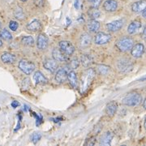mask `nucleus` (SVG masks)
I'll return each instance as SVG.
<instances>
[{
	"label": "nucleus",
	"instance_id": "obj_1",
	"mask_svg": "<svg viewBox=\"0 0 146 146\" xmlns=\"http://www.w3.org/2000/svg\"><path fill=\"white\" fill-rule=\"evenodd\" d=\"M122 102L127 106H137L142 102V97L136 92H131L126 95L123 98Z\"/></svg>",
	"mask_w": 146,
	"mask_h": 146
},
{
	"label": "nucleus",
	"instance_id": "obj_2",
	"mask_svg": "<svg viewBox=\"0 0 146 146\" xmlns=\"http://www.w3.org/2000/svg\"><path fill=\"white\" fill-rule=\"evenodd\" d=\"M116 47L121 52H127L134 46V41L130 36H123L116 42Z\"/></svg>",
	"mask_w": 146,
	"mask_h": 146
},
{
	"label": "nucleus",
	"instance_id": "obj_3",
	"mask_svg": "<svg viewBox=\"0 0 146 146\" xmlns=\"http://www.w3.org/2000/svg\"><path fill=\"white\" fill-rule=\"evenodd\" d=\"M94 76H95V71L92 68H89L84 73L83 78H82V89L84 90L88 88L89 84L93 81Z\"/></svg>",
	"mask_w": 146,
	"mask_h": 146
},
{
	"label": "nucleus",
	"instance_id": "obj_4",
	"mask_svg": "<svg viewBox=\"0 0 146 146\" xmlns=\"http://www.w3.org/2000/svg\"><path fill=\"white\" fill-rule=\"evenodd\" d=\"M19 68L21 69V72H23L25 74L30 75L35 69V64L25 59H22L19 62Z\"/></svg>",
	"mask_w": 146,
	"mask_h": 146
},
{
	"label": "nucleus",
	"instance_id": "obj_5",
	"mask_svg": "<svg viewBox=\"0 0 146 146\" xmlns=\"http://www.w3.org/2000/svg\"><path fill=\"white\" fill-rule=\"evenodd\" d=\"M132 63L129 59L122 58L119 59L117 63V68L121 72H128L132 69Z\"/></svg>",
	"mask_w": 146,
	"mask_h": 146
},
{
	"label": "nucleus",
	"instance_id": "obj_6",
	"mask_svg": "<svg viewBox=\"0 0 146 146\" xmlns=\"http://www.w3.org/2000/svg\"><path fill=\"white\" fill-rule=\"evenodd\" d=\"M110 39H111V36L110 34L103 32H99L94 36V42L97 45L102 46L108 43L110 41Z\"/></svg>",
	"mask_w": 146,
	"mask_h": 146
},
{
	"label": "nucleus",
	"instance_id": "obj_7",
	"mask_svg": "<svg viewBox=\"0 0 146 146\" xmlns=\"http://www.w3.org/2000/svg\"><path fill=\"white\" fill-rule=\"evenodd\" d=\"M124 25V21L123 20H117L114 21L112 22H110L108 24H106V29L107 30L112 33H115L120 30Z\"/></svg>",
	"mask_w": 146,
	"mask_h": 146
},
{
	"label": "nucleus",
	"instance_id": "obj_8",
	"mask_svg": "<svg viewBox=\"0 0 146 146\" xmlns=\"http://www.w3.org/2000/svg\"><path fill=\"white\" fill-rule=\"evenodd\" d=\"M58 45H59V48L68 56L73 54L75 52V47L70 42L62 41V42H59Z\"/></svg>",
	"mask_w": 146,
	"mask_h": 146
},
{
	"label": "nucleus",
	"instance_id": "obj_9",
	"mask_svg": "<svg viewBox=\"0 0 146 146\" xmlns=\"http://www.w3.org/2000/svg\"><path fill=\"white\" fill-rule=\"evenodd\" d=\"M144 52H145V46L142 43H137L134 45L131 50V54L132 55V57L136 58H141L143 55Z\"/></svg>",
	"mask_w": 146,
	"mask_h": 146
},
{
	"label": "nucleus",
	"instance_id": "obj_10",
	"mask_svg": "<svg viewBox=\"0 0 146 146\" xmlns=\"http://www.w3.org/2000/svg\"><path fill=\"white\" fill-rule=\"evenodd\" d=\"M53 58H54L56 61L58 62H66L68 61V55L63 52L61 49L58 48H54L52 51Z\"/></svg>",
	"mask_w": 146,
	"mask_h": 146
},
{
	"label": "nucleus",
	"instance_id": "obj_11",
	"mask_svg": "<svg viewBox=\"0 0 146 146\" xmlns=\"http://www.w3.org/2000/svg\"><path fill=\"white\" fill-rule=\"evenodd\" d=\"M43 66L46 70L50 71V72H54L57 70L58 64L54 58H47L44 61Z\"/></svg>",
	"mask_w": 146,
	"mask_h": 146
},
{
	"label": "nucleus",
	"instance_id": "obj_12",
	"mask_svg": "<svg viewBox=\"0 0 146 146\" xmlns=\"http://www.w3.org/2000/svg\"><path fill=\"white\" fill-rule=\"evenodd\" d=\"M36 46L39 50H45L48 46V38L44 33H40L36 39Z\"/></svg>",
	"mask_w": 146,
	"mask_h": 146
},
{
	"label": "nucleus",
	"instance_id": "obj_13",
	"mask_svg": "<svg viewBox=\"0 0 146 146\" xmlns=\"http://www.w3.org/2000/svg\"><path fill=\"white\" fill-rule=\"evenodd\" d=\"M114 138V133L111 131H106L102 136H101L100 139V145H101L110 146L111 144V141Z\"/></svg>",
	"mask_w": 146,
	"mask_h": 146
},
{
	"label": "nucleus",
	"instance_id": "obj_14",
	"mask_svg": "<svg viewBox=\"0 0 146 146\" xmlns=\"http://www.w3.org/2000/svg\"><path fill=\"white\" fill-rule=\"evenodd\" d=\"M92 43V37L89 33H84L80 37L79 45L81 48H87Z\"/></svg>",
	"mask_w": 146,
	"mask_h": 146
},
{
	"label": "nucleus",
	"instance_id": "obj_15",
	"mask_svg": "<svg viewBox=\"0 0 146 146\" xmlns=\"http://www.w3.org/2000/svg\"><path fill=\"white\" fill-rule=\"evenodd\" d=\"M103 8L108 12L115 11L118 8V3L115 0H106L103 3Z\"/></svg>",
	"mask_w": 146,
	"mask_h": 146
},
{
	"label": "nucleus",
	"instance_id": "obj_16",
	"mask_svg": "<svg viewBox=\"0 0 146 146\" xmlns=\"http://www.w3.org/2000/svg\"><path fill=\"white\" fill-rule=\"evenodd\" d=\"M146 8V0H140L135 2L131 5V10L136 13H140Z\"/></svg>",
	"mask_w": 146,
	"mask_h": 146
},
{
	"label": "nucleus",
	"instance_id": "obj_17",
	"mask_svg": "<svg viewBox=\"0 0 146 146\" xmlns=\"http://www.w3.org/2000/svg\"><path fill=\"white\" fill-rule=\"evenodd\" d=\"M68 72L65 68H62L58 69L55 75V80L58 83H63L68 79Z\"/></svg>",
	"mask_w": 146,
	"mask_h": 146
},
{
	"label": "nucleus",
	"instance_id": "obj_18",
	"mask_svg": "<svg viewBox=\"0 0 146 146\" xmlns=\"http://www.w3.org/2000/svg\"><path fill=\"white\" fill-rule=\"evenodd\" d=\"M118 109V104L117 102L115 101H112V102H110L109 103H107L106 106V112L108 116L110 117H113L117 111Z\"/></svg>",
	"mask_w": 146,
	"mask_h": 146
},
{
	"label": "nucleus",
	"instance_id": "obj_19",
	"mask_svg": "<svg viewBox=\"0 0 146 146\" xmlns=\"http://www.w3.org/2000/svg\"><path fill=\"white\" fill-rule=\"evenodd\" d=\"M33 80L36 84H45L48 83V79L41 72L37 71L33 75Z\"/></svg>",
	"mask_w": 146,
	"mask_h": 146
},
{
	"label": "nucleus",
	"instance_id": "obj_20",
	"mask_svg": "<svg viewBox=\"0 0 146 146\" xmlns=\"http://www.w3.org/2000/svg\"><path fill=\"white\" fill-rule=\"evenodd\" d=\"M141 27V21H134L131 23L130 25L127 27V33L129 34H133L136 31H138Z\"/></svg>",
	"mask_w": 146,
	"mask_h": 146
},
{
	"label": "nucleus",
	"instance_id": "obj_21",
	"mask_svg": "<svg viewBox=\"0 0 146 146\" xmlns=\"http://www.w3.org/2000/svg\"><path fill=\"white\" fill-rule=\"evenodd\" d=\"M87 27H88V29H89V32H91V33H97V32H98V30H99L101 25H100V22L96 21V20H93L92 19L88 23Z\"/></svg>",
	"mask_w": 146,
	"mask_h": 146
},
{
	"label": "nucleus",
	"instance_id": "obj_22",
	"mask_svg": "<svg viewBox=\"0 0 146 146\" xmlns=\"http://www.w3.org/2000/svg\"><path fill=\"white\" fill-rule=\"evenodd\" d=\"M16 58L11 53H4L1 55V60L4 63H12L16 61Z\"/></svg>",
	"mask_w": 146,
	"mask_h": 146
},
{
	"label": "nucleus",
	"instance_id": "obj_23",
	"mask_svg": "<svg viewBox=\"0 0 146 146\" xmlns=\"http://www.w3.org/2000/svg\"><path fill=\"white\" fill-rule=\"evenodd\" d=\"M41 28H42L41 23H40V21H37V20L33 21L27 25V29H28L29 31L31 32L38 31Z\"/></svg>",
	"mask_w": 146,
	"mask_h": 146
},
{
	"label": "nucleus",
	"instance_id": "obj_24",
	"mask_svg": "<svg viewBox=\"0 0 146 146\" xmlns=\"http://www.w3.org/2000/svg\"><path fill=\"white\" fill-rule=\"evenodd\" d=\"M68 80L69 81V83L71 84V85L72 86L73 88H76L77 84H78V81H77V76L75 72H70L68 74Z\"/></svg>",
	"mask_w": 146,
	"mask_h": 146
},
{
	"label": "nucleus",
	"instance_id": "obj_25",
	"mask_svg": "<svg viewBox=\"0 0 146 146\" xmlns=\"http://www.w3.org/2000/svg\"><path fill=\"white\" fill-rule=\"evenodd\" d=\"M80 62L84 68H89V66L93 63V58L89 54H83L80 57Z\"/></svg>",
	"mask_w": 146,
	"mask_h": 146
},
{
	"label": "nucleus",
	"instance_id": "obj_26",
	"mask_svg": "<svg viewBox=\"0 0 146 146\" xmlns=\"http://www.w3.org/2000/svg\"><path fill=\"white\" fill-rule=\"evenodd\" d=\"M0 37L6 41H10L12 39V35L11 34V33L7 29H3L0 31Z\"/></svg>",
	"mask_w": 146,
	"mask_h": 146
},
{
	"label": "nucleus",
	"instance_id": "obj_27",
	"mask_svg": "<svg viewBox=\"0 0 146 146\" xmlns=\"http://www.w3.org/2000/svg\"><path fill=\"white\" fill-rule=\"evenodd\" d=\"M97 70L101 75H106L107 73L109 72L110 67L106 66V65H98V68H97Z\"/></svg>",
	"mask_w": 146,
	"mask_h": 146
},
{
	"label": "nucleus",
	"instance_id": "obj_28",
	"mask_svg": "<svg viewBox=\"0 0 146 146\" xmlns=\"http://www.w3.org/2000/svg\"><path fill=\"white\" fill-rule=\"evenodd\" d=\"M21 42L23 44L26 45V46H33L34 44V40L31 36H24L21 40Z\"/></svg>",
	"mask_w": 146,
	"mask_h": 146
},
{
	"label": "nucleus",
	"instance_id": "obj_29",
	"mask_svg": "<svg viewBox=\"0 0 146 146\" xmlns=\"http://www.w3.org/2000/svg\"><path fill=\"white\" fill-rule=\"evenodd\" d=\"M94 10H92L91 11H89V15L91 19L95 20V19L100 17V16H101V12H100L98 10H97V8H94Z\"/></svg>",
	"mask_w": 146,
	"mask_h": 146
},
{
	"label": "nucleus",
	"instance_id": "obj_30",
	"mask_svg": "<svg viewBox=\"0 0 146 146\" xmlns=\"http://www.w3.org/2000/svg\"><path fill=\"white\" fill-rule=\"evenodd\" d=\"M41 137H42V135H41L40 133L34 132V133H33V134L31 135L30 139H31V141L33 143V144H36V143H37L38 141H40Z\"/></svg>",
	"mask_w": 146,
	"mask_h": 146
},
{
	"label": "nucleus",
	"instance_id": "obj_31",
	"mask_svg": "<svg viewBox=\"0 0 146 146\" xmlns=\"http://www.w3.org/2000/svg\"><path fill=\"white\" fill-rule=\"evenodd\" d=\"M79 65H80V61L78 60V58H74L70 63V67H71L72 69H76L79 67Z\"/></svg>",
	"mask_w": 146,
	"mask_h": 146
},
{
	"label": "nucleus",
	"instance_id": "obj_32",
	"mask_svg": "<svg viewBox=\"0 0 146 146\" xmlns=\"http://www.w3.org/2000/svg\"><path fill=\"white\" fill-rule=\"evenodd\" d=\"M18 26H19V25H18V23L16 21H11L9 23V28H10L11 30H12V31H16L17 29H18Z\"/></svg>",
	"mask_w": 146,
	"mask_h": 146
},
{
	"label": "nucleus",
	"instance_id": "obj_33",
	"mask_svg": "<svg viewBox=\"0 0 146 146\" xmlns=\"http://www.w3.org/2000/svg\"><path fill=\"white\" fill-rule=\"evenodd\" d=\"M15 16H16V18H18V19H23V18H24V14H23L22 9L18 8V10H16V11H15Z\"/></svg>",
	"mask_w": 146,
	"mask_h": 146
},
{
	"label": "nucleus",
	"instance_id": "obj_34",
	"mask_svg": "<svg viewBox=\"0 0 146 146\" xmlns=\"http://www.w3.org/2000/svg\"><path fill=\"white\" fill-rule=\"evenodd\" d=\"M33 116L36 118V124L37 126L40 125L42 122V115H36V113H33Z\"/></svg>",
	"mask_w": 146,
	"mask_h": 146
},
{
	"label": "nucleus",
	"instance_id": "obj_35",
	"mask_svg": "<svg viewBox=\"0 0 146 146\" xmlns=\"http://www.w3.org/2000/svg\"><path fill=\"white\" fill-rule=\"evenodd\" d=\"M101 3H102V0H94L92 2V7L93 8H98L99 6L101 5Z\"/></svg>",
	"mask_w": 146,
	"mask_h": 146
},
{
	"label": "nucleus",
	"instance_id": "obj_36",
	"mask_svg": "<svg viewBox=\"0 0 146 146\" xmlns=\"http://www.w3.org/2000/svg\"><path fill=\"white\" fill-rule=\"evenodd\" d=\"M96 144V140H95V138L93 137V138H91V139H89L87 142H85V145H94Z\"/></svg>",
	"mask_w": 146,
	"mask_h": 146
},
{
	"label": "nucleus",
	"instance_id": "obj_37",
	"mask_svg": "<svg viewBox=\"0 0 146 146\" xmlns=\"http://www.w3.org/2000/svg\"><path fill=\"white\" fill-rule=\"evenodd\" d=\"M20 106V103L17 102V101H13L12 102H11V106L13 107V108H16V107H18Z\"/></svg>",
	"mask_w": 146,
	"mask_h": 146
},
{
	"label": "nucleus",
	"instance_id": "obj_38",
	"mask_svg": "<svg viewBox=\"0 0 146 146\" xmlns=\"http://www.w3.org/2000/svg\"><path fill=\"white\" fill-rule=\"evenodd\" d=\"M143 38L144 40L146 42V25L144 28V30H143Z\"/></svg>",
	"mask_w": 146,
	"mask_h": 146
},
{
	"label": "nucleus",
	"instance_id": "obj_39",
	"mask_svg": "<svg viewBox=\"0 0 146 146\" xmlns=\"http://www.w3.org/2000/svg\"><path fill=\"white\" fill-rule=\"evenodd\" d=\"M74 7L76 8V9H78L79 7V0H75V3H74Z\"/></svg>",
	"mask_w": 146,
	"mask_h": 146
},
{
	"label": "nucleus",
	"instance_id": "obj_40",
	"mask_svg": "<svg viewBox=\"0 0 146 146\" xmlns=\"http://www.w3.org/2000/svg\"><path fill=\"white\" fill-rule=\"evenodd\" d=\"M142 16H143L144 18H146V8L142 11Z\"/></svg>",
	"mask_w": 146,
	"mask_h": 146
},
{
	"label": "nucleus",
	"instance_id": "obj_41",
	"mask_svg": "<svg viewBox=\"0 0 146 146\" xmlns=\"http://www.w3.org/2000/svg\"><path fill=\"white\" fill-rule=\"evenodd\" d=\"M143 107H144V109L146 110V98L144 100V102H143Z\"/></svg>",
	"mask_w": 146,
	"mask_h": 146
},
{
	"label": "nucleus",
	"instance_id": "obj_42",
	"mask_svg": "<svg viewBox=\"0 0 146 146\" xmlns=\"http://www.w3.org/2000/svg\"><path fill=\"white\" fill-rule=\"evenodd\" d=\"M145 80H146V76H145L144 77H142L141 79H140V80H139V81H145Z\"/></svg>",
	"mask_w": 146,
	"mask_h": 146
},
{
	"label": "nucleus",
	"instance_id": "obj_43",
	"mask_svg": "<svg viewBox=\"0 0 146 146\" xmlns=\"http://www.w3.org/2000/svg\"><path fill=\"white\" fill-rule=\"evenodd\" d=\"M144 127H145V129L146 130V116L145 119V123H144Z\"/></svg>",
	"mask_w": 146,
	"mask_h": 146
},
{
	"label": "nucleus",
	"instance_id": "obj_44",
	"mask_svg": "<svg viewBox=\"0 0 146 146\" xmlns=\"http://www.w3.org/2000/svg\"><path fill=\"white\" fill-rule=\"evenodd\" d=\"M29 109V106L25 105V111H27V110H28Z\"/></svg>",
	"mask_w": 146,
	"mask_h": 146
},
{
	"label": "nucleus",
	"instance_id": "obj_45",
	"mask_svg": "<svg viewBox=\"0 0 146 146\" xmlns=\"http://www.w3.org/2000/svg\"><path fill=\"white\" fill-rule=\"evenodd\" d=\"M3 46V42H2V40L0 39V47L2 46Z\"/></svg>",
	"mask_w": 146,
	"mask_h": 146
},
{
	"label": "nucleus",
	"instance_id": "obj_46",
	"mask_svg": "<svg viewBox=\"0 0 146 146\" xmlns=\"http://www.w3.org/2000/svg\"><path fill=\"white\" fill-rule=\"evenodd\" d=\"M89 2H90V3H92V2H93V1H94V0H89Z\"/></svg>",
	"mask_w": 146,
	"mask_h": 146
},
{
	"label": "nucleus",
	"instance_id": "obj_47",
	"mask_svg": "<svg viewBox=\"0 0 146 146\" xmlns=\"http://www.w3.org/2000/svg\"><path fill=\"white\" fill-rule=\"evenodd\" d=\"M21 1H23V2H26L27 0H21Z\"/></svg>",
	"mask_w": 146,
	"mask_h": 146
},
{
	"label": "nucleus",
	"instance_id": "obj_48",
	"mask_svg": "<svg viewBox=\"0 0 146 146\" xmlns=\"http://www.w3.org/2000/svg\"><path fill=\"white\" fill-rule=\"evenodd\" d=\"M0 28H1V23H0Z\"/></svg>",
	"mask_w": 146,
	"mask_h": 146
}]
</instances>
